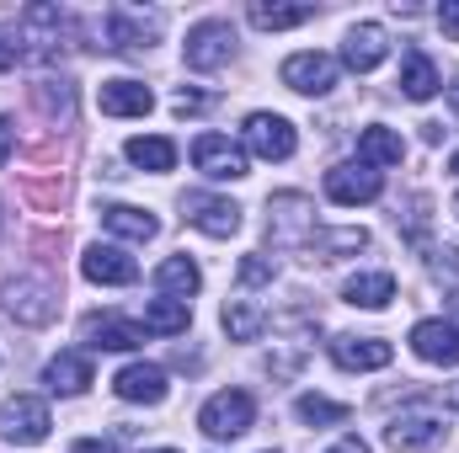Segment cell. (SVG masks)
I'll list each match as a JSON object with an SVG mask.
<instances>
[{"instance_id": "obj_27", "label": "cell", "mask_w": 459, "mask_h": 453, "mask_svg": "<svg viewBox=\"0 0 459 453\" xmlns=\"http://www.w3.org/2000/svg\"><path fill=\"white\" fill-rule=\"evenodd\" d=\"M294 416H299L305 427H337V422H347V416H352V406H342V400H326V395H299V400H294Z\"/></svg>"}, {"instance_id": "obj_42", "label": "cell", "mask_w": 459, "mask_h": 453, "mask_svg": "<svg viewBox=\"0 0 459 453\" xmlns=\"http://www.w3.org/2000/svg\"><path fill=\"white\" fill-rule=\"evenodd\" d=\"M449 171H455V176H459V150H455V160H449Z\"/></svg>"}, {"instance_id": "obj_2", "label": "cell", "mask_w": 459, "mask_h": 453, "mask_svg": "<svg viewBox=\"0 0 459 453\" xmlns=\"http://www.w3.org/2000/svg\"><path fill=\"white\" fill-rule=\"evenodd\" d=\"M251 422H256V400H251L246 389H220V395H209L204 411H198V427H204L209 438H220V443L251 432Z\"/></svg>"}, {"instance_id": "obj_21", "label": "cell", "mask_w": 459, "mask_h": 453, "mask_svg": "<svg viewBox=\"0 0 459 453\" xmlns=\"http://www.w3.org/2000/svg\"><path fill=\"white\" fill-rule=\"evenodd\" d=\"M102 229H113L123 240H139V245L160 235L155 214H144V209H134V203H108V209H102Z\"/></svg>"}, {"instance_id": "obj_15", "label": "cell", "mask_w": 459, "mask_h": 453, "mask_svg": "<svg viewBox=\"0 0 459 453\" xmlns=\"http://www.w3.org/2000/svg\"><path fill=\"white\" fill-rule=\"evenodd\" d=\"M385 54H390V38H385V27H379V21H358V27L347 32V43H342V64H347V70H358V75L379 70V64H385Z\"/></svg>"}, {"instance_id": "obj_6", "label": "cell", "mask_w": 459, "mask_h": 453, "mask_svg": "<svg viewBox=\"0 0 459 453\" xmlns=\"http://www.w3.org/2000/svg\"><path fill=\"white\" fill-rule=\"evenodd\" d=\"M278 75H283V86L299 91V97H326V91L337 86V59H332V54H316V48H310V54H289Z\"/></svg>"}, {"instance_id": "obj_1", "label": "cell", "mask_w": 459, "mask_h": 453, "mask_svg": "<svg viewBox=\"0 0 459 453\" xmlns=\"http://www.w3.org/2000/svg\"><path fill=\"white\" fill-rule=\"evenodd\" d=\"M0 304H5V315L22 321V326H48L54 310H59V294H54V283H43V278H11V283H0Z\"/></svg>"}, {"instance_id": "obj_3", "label": "cell", "mask_w": 459, "mask_h": 453, "mask_svg": "<svg viewBox=\"0 0 459 453\" xmlns=\"http://www.w3.org/2000/svg\"><path fill=\"white\" fill-rule=\"evenodd\" d=\"M48 427H54V416H48V406H43L38 395H16V400H5V406H0V438H5V443H16V449L43 443V438H48Z\"/></svg>"}, {"instance_id": "obj_14", "label": "cell", "mask_w": 459, "mask_h": 453, "mask_svg": "<svg viewBox=\"0 0 459 453\" xmlns=\"http://www.w3.org/2000/svg\"><path fill=\"white\" fill-rule=\"evenodd\" d=\"M81 272H86L91 283H102V288H128V283L139 278V261H134V256H123L117 245H86Z\"/></svg>"}, {"instance_id": "obj_33", "label": "cell", "mask_w": 459, "mask_h": 453, "mask_svg": "<svg viewBox=\"0 0 459 453\" xmlns=\"http://www.w3.org/2000/svg\"><path fill=\"white\" fill-rule=\"evenodd\" d=\"M240 283H246V288L273 283V261H267V256H246V261H240Z\"/></svg>"}, {"instance_id": "obj_25", "label": "cell", "mask_w": 459, "mask_h": 453, "mask_svg": "<svg viewBox=\"0 0 459 453\" xmlns=\"http://www.w3.org/2000/svg\"><path fill=\"white\" fill-rule=\"evenodd\" d=\"M347 304H358V310H385L390 299H395V278L390 272H358V278H347Z\"/></svg>"}, {"instance_id": "obj_18", "label": "cell", "mask_w": 459, "mask_h": 453, "mask_svg": "<svg viewBox=\"0 0 459 453\" xmlns=\"http://www.w3.org/2000/svg\"><path fill=\"white\" fill-rule=\"evenodd\" d=\"M86 341L102 346V352H134L144 341V331L134 321H123V315H91L86 321Z\"/></svg>"}, {"instance_id": "obj_37", "label": "cell", "mask_w": 459, "mask_h": 453, "mask_svg": "<svg viewBox=\"0 0 459 453\" xmlns=\"http://www.w3.org/2000/svg\"><path fill=\"white\" fill-rule=\"evenodd\" d=\"M11 139H16V128H11V117H0V166L11 160Z\"/></svg>"}, {"instance_id": "obj_17", "label": "cell", "mask_w": 459, "mask_h": 453, "mask_svg": "<svg viewBox=\"0 0 459 453\" xmlns=\"http://www.w3.org/2000/svg\"><path fill=\"white\" fill-rule=\"evenodd\" d=\"M97 102H102V113L108 117H144L150 107H155V97H150L144 81H102Z\"/></svg>"}, {"instance_id": "obj_10", "label": "cell", "mask_w": 459, "mask_h": 453, "mask_svg": "<svg viewBox=\"0 0 459 453\" xmlns=\"http://www.w3.org/2000/svg\"><path fill=\"white\" fill-rule=\"evenodd\" d=\"M267 209H273L267 229H273V240H278V245L316 240V214H310V198H305V192H278Z\"/></svg>"}, {"instance_id": "obj_7", "label": "cell", "mask_w": 459, "mask_h": 453, "mask_svg": "<svg viewBox=\"0 0 459 453\" xmlns=\"http://www.w3.org/2000/svg\"><path fill=\"white\" fill-rule=\"evenodd\" d=\"M246 144H251V155H262V160H289V155L299 150V133H294L289 117L251 113L246 117Z\"/></svg>"}, {"instance_id": "obj_43", "label": "cell", "mask_w": 459, "mask_h": 453, "mask_svg": "<svg viewBox=\"0 0 459 453\" xmlns=\"http://www.w3.org/2000/svg\"><path fill=\"white\" fill-rule=\"evenodd\" d=\"M144 453H177V449H144Z\"/></svg>"}, {"instance_id": "obj_36", "label": "cell", "mask_w": 459, "mask_h": 453, "mask_svg": "<svg viewBox=\"0 0 459 453\" xmlns=\"http://www.w3.org/2000/svg\"><path fill=\"white\" fill-rule=\"evenodd\" d=\"M70 453H117V449H113V438H81Z\"/></svg>"}, {"instance_id": "obj_22", "label": "cell", "mask_w": 459, "mask_h": 453, "mask_svg": "<svg viewBox=\"0 0 459 453\" xmlns=\"http://www.w3.org/2000/svg\"><path fill=\"white\" fill-rule=\"evenodd\" d=\"M198 283H204V272H198V261H187V256H166V261L155 267V288H160L166 299H193Z\"/></svg>"}, {"instance_id": "obj_30", "label": "cell", "mask_w": 459, "mask_h": 453, "mask_svg": "<svg viewBox=\"0 0 459 453\" xmlns=\"http://www.w3.org/2000/svg\"><path fill=\"white\" fill-rule=\"evenodd\" d=\"M108 38H113L117 54H134V48H144L150 27H144L139 16H128V11H113V16H108Z\"/></svg>"}, {"instance_id": "obj_40", "label": "cell", "mask_w": 459, "mask_h": 453, "mask_svg": "<svg viewBox=\"0 0 459 453\" xmlns=\"http://www.w3.org/2000/svg\"><path fill=\"white\" fill-rule=\"evenodd\" d=\"M449 107L459 113V75H455V86H449Z\"/></svg>"}, {"instance_id": "obj_26", "label": "cell", "mask_w": 459, "mask_h": 453, "mask_svg": "<svg viewBox=\"0 0 459 453\" xmlns=\"http://www.w3.org/2000/svg\"><path fill=\"white\" fill-rule=\"evenodd\" d=\"M187 321H193L187 299H150L144 304V331H155V337H182Z\"/></svg>"}, {"instance_id": "obj_23", "label": "cell", "mask_w": 459, "mask_h": 453, "mask_svg": "<svg viewBox=\"0 0 459 453\" xmlns=\"http://www.w3.org/2000/svg\"><path fill=\"white\" fill-rule=\"evenodd\" d=\"M438 91V70L422 48H406V64H401V97L406 102H428Z\"/></svg>"}, {"instance_id": "obj_39", "label": "cell", "mask_w": 459, "mask_h": 453, "mask_svg": "<svg viewBox=\"0 0 459 453\" xmlns=\"http://www.w3.org/2000/svg\"><path fill=\"white\" fill-rule=\"evenodd\" d=\"M16 59H22V48H16V43H0V70H11Z\"/></svg>"}, {"instance_id": "obj_45", "label": "cell", "mask_w": 459, "mask_h": 453, "mask_svg": "<svg viewBox=\"0 0 459 453\" xmlns=\"http://www.w3.org/2000/svg\"><path fill=\"white\" fill-rule=\"evenodd\" d=\"M0 225H5V219H0Z\"/></svg>"}, {"instance_id": "obj_38", "label": "cell", "mask_w": 459, "mask_h": 453, "mask_svg": "<svg viewBox=\"0 0 459 453\" xmlns=\"http://www.w3.org/2000/svg\"><path fill=\"white\" fill-rule=\"evenodd\" d=\"M326 453H368V443H363V438H342L337 449H326Z\"/></svg>"}, {"instance_id": "obj_16", "label": "cell", "mask_w": 459, "mask_h": 453, "mask_svg": "<svg viewBox=\"0 0 459 453\" xmlns=\"http://www.w3.org/2000/svg\"><path fill=\"white\" fill-rule=\"evenodd\" d=\"M332 357H337V368H347V373H374V368H390L395 346L379 341V337H337L332 341Z\"/></svg>"}, {"instance_id": "obj_29", "label": "cell", "mask_w": 459, "mask_h": 453, "mask_svg": "<svg viewBox=\"0 0 459 453\" xmlns=\"http://www.w3.org/2000/svg\"><path fill=\"white\" fill-rule=\"evenodd\" d=\"M316 11L310 5H251V21L262 32H289V27H305Z\"/></svg>"}, {"instance_id": "obj_20", "label": "cell", "mask_w": 459, "mask_h": 453, "mask_svg": "<svg viewBox=\"0 0 459 453\" xmlns=\"http://www.w3.org/2000/svg\"><path fill=\"white\" fill-rule=\"evenodd\" d=\"M358 160L374 166V171H379V166H401V160H406V144H401L395 128H379V123H374V128L358 133Z\"/></svg>"}, {"instance_id": "obj_34", "label": "cell", "mask_w": 459, "mask_h": 453, "mask_svg": "<svg viewBox=\"0 0 459 453\" xmlns=\"http://www.w3.org/2000/svg\"><path fill=\"white\" fill-rule=\"evenodd\" d=\"M438 27H444L449 38H459V0H444V5H438Z\"/></svg>"}, {"instance_id": "obj_11", "label": "cell", "mask_w": 459, "mask_h": 453, "mask_svg": "<svg viewBox=\"0 0 459 453\" xmlns=\"http://www.w3.org/2000/svg\"><path fill=\"white\" fill-rule=\"evenodd\" d=\"M182 219L193 229H204V235H214V240H230L240 229V209L230 198H214V192H187L182 198Z\"/></svg>"}, {"instance_id": "obj_12", "label": "cell", "mask_w": 459, "mask_h": 453, "mask_svg": "<svg viewBox=\"0 0 459 453\" xmlns=\"http://www.w3.org/2000/svg\"><path fill=\"white\" fill-rule=\"evenodd\" d=\"M166 368L160 363H128V368H117L113 379V395L117 400H128V406H160L166 400Z\"/></svg>"}, {"instance_id": "obj_5", "label": "cell", "mask_w": 459, "mask_h": 453, "mask_svg": "<svg viewBox=\"0 0 459 453\" xmlns=\"http://www.w3.org/2000/svg\"><path fill=\"white\" fill-rule=\"evenodd\" d=\"M449 438V427L433 416V411H401L390 427H385V443L395 453H433Z\"/></svg>"}, {"instance_id": "obj_41", "label": "cell", "mask_w": 459, "mask_h": 453, "mask_svg": "<svg viewBox=\"0 0 459 453\" xmlns=\"http://www.w3.org/2000/svg\"><path fill=\"white\" fill-rule=\"evenodd\" d=\"M449 406L459 411V384H449Z\"/></svg>"}, {"instance_id": "obj_44", "label": "cell", "mask_w": 459, "mask_h": 453, "mask_svg": "<svg viewBox=\"0 0 459 453\" xmlns=\"http://www.w3.org/2000/svg\"><path fill=\"white\" fill-rule=\"evenodd\" d=\"M455 214H459V198H455Z\"/></svg>"}, {"instance_id": "obj_24", "label": "cell", "mask_w": 459, "mask_h": 453, "mask_svg": "<svg viewBox=\"0 0 459 453\" xmlns=\"http://www.w3.org/2000/svg\"><path fill=\"white\" fill-rule=\"evenodd\" d=\"M123 155H128L139 171H155V176L177 166V144H171V139H160V133H139V139H128V144H123Z\"/></svg>"}, {"instance_id": "obj_19", "label": "cell", "mask_w": 459, "mask_h": 453, "mask_svg": "<svg viewBox=\"0 0 459 453\" xmlns=\"http://www.w3.org/2000/svg\"><path fill=\"white\" fill-rule=\"evenodd\" d=\"M43 384H48L54 395H81V389L91 384V357H86V352H59V357L43 368Z\"/></svg>"}, {"instance_id": "obj_9", "label": "cell", "mask_w": 459, "mask_h": 453, "mask_svg": "<svg viewBox=\"0 0 459 453\" xmlns=\"http://www.w3.org/2000/svg\"><path fill=\"white\" fill-rule=\"evenodd\" d=\"M385 192V176L374 171V166H332L326 171V198L332 203H342V209H358V203H374Z\"/></svg>"}, {"instance_id": "obj_28", "label": "cell", "mask_w": 459, "mask_h": 453, "mask_svg": "<svg viewBox=\"0 0 459 453\" xmlns=\"http://www.w3.org/2000/svg\"><path fill=\"white\" fill-rule=\"evenodd\" d=\"M262 310L251 304V299H230L225 304V331H230V341H256L262 337Z\"/></svg>"}, {"instance_id": "obj_8", "label": "cell", "mask_w": 459, "mask_h": 453, "mask_svg": "<svg viewBox=\"0 0 459 453\" xmlns=\"http://www.w3.org/2000/svg\"><path fill=\"white\" fill-rule=\"evenodd\" d=\"M193 166L209 182H240L246 176V155H240V144H230L225 133H198L193 139Z\"/></svg>"}, {"instance_id": "obj_35", "label": "cell", "mask_w": 459, "mask_h": 453, "mask_svg": "<svg viewBox=\"0 0 459 453\" xmlns=\"http://www.w3.org/2000/svg\"><path fill=\"white\" fill-rule=\"evenodd\" d=\"M204 107H209V97H198V91H177V113H182V117L204 113Z\"/></svg>"}, {"instance_id": "obj_32", "label": "cell", "mask_w": 459, "mask_h": 453, "mask_svg": "<svg viewBox=\"0 0 459 453\" xmlns=\"http://www.w3.org/2000/svg\"><path fill=\"white\" fill-rule=\"evenodd\" d=\"M368 245V235L363 229H332V235H321V251L332 256V251H363Z\"/></svg>"}, {"instance_id": "obj_31", "label": "cell", "mask_w": 459, "mask_h": 453, "mask_svg": "<svg viewBox=\"0 0 459 453\" xmlns=\"http://www.w3.org/2000/svg\"><path fill=\"white\" fill-rule=\"evenodd\" d=\"M38 102H43L48 113L70 117V102H75V91H70V81H43V86H38Z\"/></svg>"}, {"instance_id": "obj_13", "label": "cell", "mask_w": 459, "mask_h": 453, "mask_svg": "<svg viewBox=\"0 0 459 453\" xmlns=\"http://www.w3.org/2000/svg\"><path fill=\"white\" fill-rule=\"evenodd\" d=\"M411 352L433 368H459V326L455 321H417L411 326Z\"/></svg>"}, {"instance_id": "obj_4", "label": "cell", "mask_w": 459, "mask_h": 453, "mask_svg": "<svg viewBox=\"0 0 459 453\" xmlns=\"http://www.w3.org/2000/svg\"><path fill=\"white\" fill-rule=\"evenodd\" d=\"M182 54H187V70H220L230 54H235V27H230L225 16H209V21H198V27L187 32Z\"/></svg>"}]
</instances>
